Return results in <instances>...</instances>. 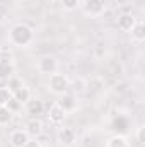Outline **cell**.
<instances>
[{
	"label": "cell",
	"instance_id": "4fadbf2b",
	"mask_svg": "<svg viewBox=\"0 0 145 147\" xmlns=\"http://www.w3.org/2000/svg\"><path fill=\"white\" fill-rule=\"evenodd\" d=\"M130 34H132V41H135V43H144L145 41V24H144V21H137L135 26L132 28Z\"/></svg>",
	"mask_w": 145,
	"mask_h": 147
},
{
	"label": "cell",
	"instance_id": "6da1fadb",
	"mask_svg": "<svg viewBox=\"0 0 145 147\" xmlns=\"http://www.w3.org/2000/svg\"><path fill=\"white\" fill-rule=\"evenodd\" d=\"M9 45L15 48H28L34 41V31L26 22H17L9 29Z\"/></svg>",
	"mask_w": 145,
	"mask_h": 147
},
{
	"label": "cell",
	"instance_id": "9c48e42d",
	"mask_svg": "<svg viewBox=\"0 0 145 147\" xmlns=\"http://www.w3.org/2000/svg\"><path fill=\"white\" fill-rule=\"evenodd\" d=\"M65 116H67V113L62 110L56 103L50 106V110H48V120H50V123H53V125H62L63 120H65Z\"/></svg>",
	"mask_w": 145,
	"mask_h": 147
},
{
	"label": "cell",
	"instance_id": "7c38bea8",
	"mask_svg": "<svg viewBox=\"0 0 145 147\" xmlns=\"http://www.w3.org/2000/svg\"><path fill=\"white\" fill-rule=\"evenodd\" d=\"M135 22H137L135 16H132V14H121L118 17V29H121L125 33H130L132 28L135 26Z\"/></svg>",
	"mask_w": 145,
	"mask_h": 147
},
{
	"label": "cell",
	"instance_id": "3957f363",
	"mask_svg": "<svg viewBox=\"0 0 145 147\" xmlns=\"http://www.w3.org/2000/svg\"><path fill=\"white\" fill-rule=\"evenodd\" d=\"M15 72L14 55L9 50H0V80H9Z\"/></svg>",
	"mask_w": 145,
	"mask_h": 147
},
{
	"label": "cell",
	"instance_id": "ac0fdd59",
	"mask_svg": "<svg viewBox=\"0 0 145 147\" xmlns=\"http://www.w3.org/2000/svg\"><path fill=\"white\" fill-rule=\"evenodd\" d=\"M14 118V113L9 110L7 106H0V127H5L12 121Z\"/></svg>",
	"mask_w": 145,
	"mask_h": 147
},
{
	"label": "cell",
	"instance_id": "52a82bcc",
	"mask_svg": "<svg viewBox=\"0 0 145 147\" xmlns=\"http://www.w3.org/2000/svg\"><path fill=\"white\" fill-rule=\"evenodd\" d=\"M56 105L65 111V113H72V111L77 110V96H75V94L65 92V94L60 96V99L56 101Z\"/></svg>",
	"mask_w": 145,
	"mask_h": 147
},
{
	"label": "cell",
	"instance_id": "8992f818",
	"mask_svg": "<svg viewBox=\"0 0 145 147\" xmlns=\"http://www.w3.org/2000/svg\"><path fill=\"white\" fill-rule=\"evenodd\" d=\"M75 140H77V134H75L73 128L63 127V128H60V130L56 132V142H58L60 146L70 147V146L75 144Z\"/></svg>",
	"mask_w": 145,
	"mask_h": 147
},
{
	"label": "cell",
	"instance_id": "2e32d148",
	"mask_svg": "<svg viewBox=\"0 0 145 147\" xmlns=\"http://www.w3.org/2000/svg\"><path fill=\"white\" fill-rule=\"evenodd\" d=\"M24 86H26V84H24V80H22L21 77H17V75H12V77L7 80V84H5V87H7L12 94H14L15 91H19L21 87H24Z\"/></svg>",
	"mask_w": 145,
	"mask_h": 147
},
{
	"label": "cell",
	"instance_id": "30bf717a",
	"mask_svg": "<svg viewBox=\"0 0 145 147\" xmlns=\"http://www.w3.org/2000/svg\"><path fill=\"white\" fill-rule=\"evenodd\" d=\"M24 130L28 132V135H29V137L36 139V137H39V135L43 134V121H41L39 118H31V120H28V121H26Z\"/></svg>",
	"mask_w": 145,
	"mask_h": 147
},
{
	"label": "cell",
	"instance_id": "5bb4252c",
	"mask_svg": "<svg viewBox=\"0 0 145 147\" xmlns=\"http://www.w3.org/2000/svg\"><path fill=\"white\" fill-rule=\"evenodd\" d=\"M87 87H89V82L84 77H75L73 80H70V89L73 91V94H84L87 92Z\"/></svg>",
	"mask_w": 145,
	"mask_h": 147
},
{
	"label": "cell",
	"instance_id": "603a6c76",
	"mask_svg": "<svg viewBox=\"0 0 145 147\" xmlns=\"http://www.w3.org/2000/svg\"><path fill=\"white\" fill-rule=\"evenodd\" d=\"M24 147H43V146H41V142H39L38 139H29Z\"/></svg>",
	"mask_w": 145,
	"mask_h": 147
},
{
	"label": "cell",
	"instance_id": "ba28073f",
	"mask_svg": "<svg viewBox=\"0 0 145 147\" xmlns=\"http://www.w3.org/2000/svg\"><path fill=\"white\" fill-rule=\"evenodd\" d=\"M24 110H26L28 115H31V118H38L39 115H43V111H44V105H43L41 99H38V98H31L29 101L24 103Z\"/></svg>",
	"mask_w": 145,
	"mask_h": 147
},
{
	"label": "cell",
	"instance_id": "7402d4cb",
	"mask_svg": "<svg viewBox=\"0 0 145 147\" xmlns=\"http://www.w3.org/2000/svg\"><path fill=\"white\" fill-rule=\"evenodd\" d=\"M137 140H138L140 146L145 144V127H138V130H137Z\"/></svg>",
	"mask_w": 145,
	"mask_h": 147
},
{
	"label": "cell",
	"instance_id": "5b68a950",
	"mask_svg": "<svg viewBox=\"0 0 145 147\" xmlns=\"http://www.w3.org/2000/svg\"><path fill=\"white\" fill-rule=\"evenodd\" d=\"M82 9H84V14L87 17L97 19V17H101L104 14L106 3H104V0H85L84 5H82Z\"/></svg>",
	"mask_w": 145,
	"mask_h": 147
},
{
	"label": "cell",
	"instance_id": "d6986e66",
	"mask_svg": "<svg viewBox=\"0 0 145 147\" xmlns=\"http://www.w3.org/2000/svg\"><path fill=\"white\" fill-rule=\"evenodd\" d=\"M10 98H12V92H10L5 86H2V87H0V106H5V105L10 101Z\"/></svg>",
	"mask_w": 145,
	"mask_h": 147
},
{
	"label": "cell",
	"instance_id": "7a4b0ae2",
	"mask_svg": "<svg viewBox=\"0 0 145 147\" xmlns=\"http://www.w3.org/2000/svg\"><path fill=\"white\" fill-rule=\"evenodd\" d=\"M46 86H48V91H50L51 94L62 96V94L68 92V89H70V79H68L65 74L55 72V74H51V75H48Z\"/></svg>",
	"mask_w": 145,
	"mask_h": 147
},
{
	"label": "cell",
	"instance_id": "ffe728a7",
	"mask_svg": "<svg viewBox=\"0 0 145 147\" xmlns=\"http://www.w3.org/2000/svg\"><path fill=\"white\" fill-rule=\"evenodd\" d=\"M60 2H62V7H63L65 10L72 12V10H75V9L79 7V2H80V0H60Z\"/></svg>",
	"mask_w": 145,
	"mask_h": 147
},
{
	"label": "cell",
	"instance_id": "e0dca14e",
	"mask_svg": "<svg viewBox=\"0 0 145 147\" xmlns=\"http://www.w3.org/2000/svg\"><path fill=\"white\" fill-rule=\"evenodd\" d=\"M12 96H14V98H15V99L22 105V106H24V103H26V101H29V99L33 98V94H31L29 87H26V86H24V87H21L19 91H15Z\"/></svg>",
	"mask_w": 145,
	"mask_h": 147
},
{
	"label": "cell",
	"instance_id": "9a60e30c",
	"mask_svg": "<svg viewBox=\"0 0 145 147\" xmlns=\"http://www.w3.org/2000/svg\"><path fill=\"white\" fill-rule=\"evenodd\" d=\"M106 147H130V142L125 135L121 134H116L113 137H109L108 142H106Z\"/></svg>",
	"mask_w": 145,
	"mask_h": 147
},
{
	"label": "cell",
	"instance_id": "44dd1931",
	"mask_svg": "<svg viewBox=\"0 0 145 147\" xmlns=\"http://www.w3.org/2000/svg\"><path fill=\"white\" fill-rule=\"evenodd\" d=\"M5 106H7L9 110L12 111V113H17V111H21V108H22V105H21V103H19V101H17V99H15L14 96L10 98V101H9V103H7Z\"/></svg>",
	"mask_w": 145,
	"mask_h": 147
},
{
	"label": "cell",
	"instance_id": "277c9868",
	"mask_svg": "<svg viewBox=\"0 0 145 147\" xmlns=\"http://www.w3.org/2000/svg\"><path fill=\"white\" fill-rule=\"evenodd\" d=\"M36 69H38L39 74L51 75V74L58 72V60H56V57H53V55H43L41 58H38Z\"/></svg>",
	"mask_w": 145,
	"mask_h": 147
},
{
	"label": "cell",
	"instance_id": "8fae6325",
	"mask_svg": "<svg viewBox=\"0 0 145 147\" xmlns=\"http://www.w3.org/2000/svg\"><path fill=\"white\" fill-rule=\"evenodd\" d=\"M29 139H31V137L28 135V132H26L24 128H22V130H21V128H19V130H14V132L10 134V137H9L12 147H24Z\"/></svg>",
	"mask_w": 145,
	"mask_h": 147
}]
</instances>
